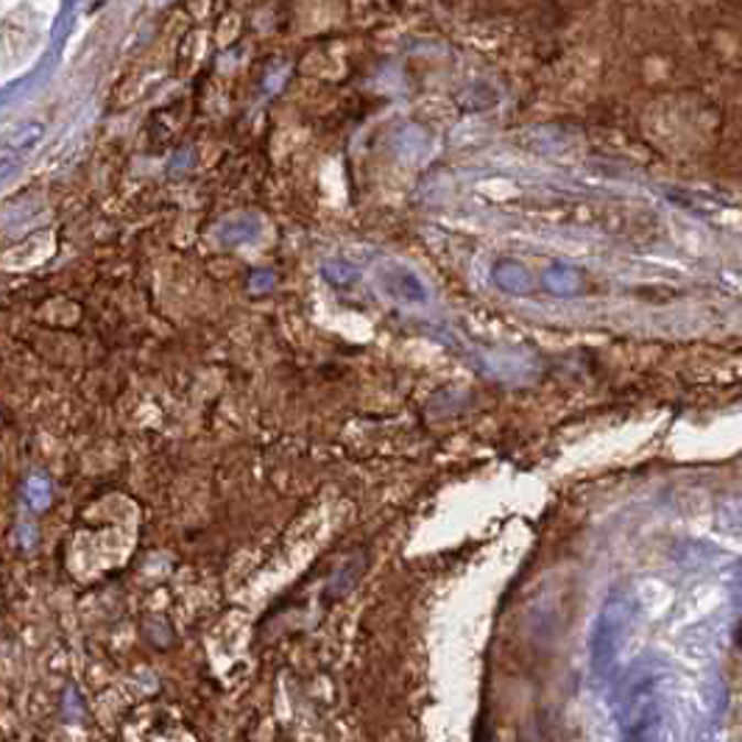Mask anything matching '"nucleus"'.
I'll return each mask as SVG.
<instances>
[{
  "label": "nucleus",
  "mask_w": 742,
  "mask_h": 742,
  "mask_svg": "<svg viewBox=\"0 0 742 742\" xmlns=\"http://www.w3.org/2000/svg\"><path fill=\"white\" fill-rule=\"evenodd\" d=\"M623 729L631 740L651 736V725L658 723V678L645 667H634L623 684Z\"/></svg>",
  "instance_id": "nucleus-1"
},
{
  "label": "nucleus",
  "mask_w": 742,
  "mask_h": 742,
  "mask_svg": "<svg viewBox=\"0 0 742 742\" xmlns=\"http://www.w3.org/2000/svg\"><path fill=\"white\" fill-rule=\"evenodd\" d=\"M629 603H625L623 594H611L605 600V605L600 609L598 620H594L592 640H589V665H592L594 676H605L614 665V653L623 640L625 623H629Z\"/></svg>",
  "instance_id": "nucleus-2"
},
{
  "label": "nucleus",
  "mask_w": 742,
  "mask_h": 742,
  "mask_svg": "<svg viewBox=\"0 0 742 742\" xmlns=\"http://www.w3.org/2000/svg\"><path fill=\"white\" fill-rule=\"evenodd\" d=\"M378 282L385 291V296L396 302H407V305H425L427 302V287L419 276L411 269L400 263H383L378 269Z\"/></svg>",
  "instance_id": "nucleus-3"
},
{
  "label": "nucleus",
  "mask_w": 742,
  "mask_h": 742,
  "mask_svg": "<svg viewBox=\"0 0 742 742\" xmlns=\"http://www.w3.org/2000/svg\"><path fill=\"white\" fill-rule=\"evenodd\" d=\"M25 494H29L31 505H34L36 511H43L51 500V483L36 474V478H31L29 485H25Z\"/></svg>",
  "instance_id": "nucleus-4"
}]
</instances>
